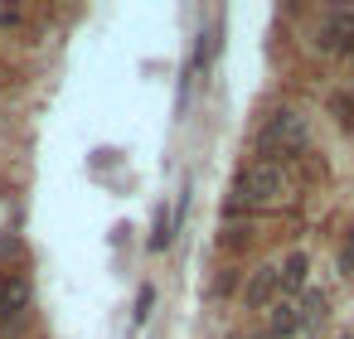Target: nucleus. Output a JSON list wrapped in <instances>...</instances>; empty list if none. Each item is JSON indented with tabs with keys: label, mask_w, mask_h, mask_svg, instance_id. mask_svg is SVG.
I'll return each instance as SVG.
<instances>
[{
	"label": "nucleus",
	"mask_w": 354,
	"mask_h": 339,
	"mask_svg": "<svg viewBox=\"0 0 354 339\" xmlns=\"http://www.w3.org/2000/svg\"><path fill=\"white\" fill-rule=\"evenodd\" d=\"M306 146H310V122L296 107H277L257 131V160H272V165L296 160Z\"/></svg>",
	"instance_id": "f257e3e1"
},
{
	"label": "nucleus",
	"mask_w": 354,
	"mask_h": 339,
	"mask_svg": "<svg viewBox=\"0 0 354 339\" xmlns=\"http://www.w3.org/2000/svg\"><path fill=\"white\" fill-rule=\"evenodd\" d=\"M281 199H286V170L272 165V160H252V165L238 170L228 204H233V209H272V204H281Z\"/></svg>",
	"instance_id": "f03ea898"
},
{
	"label": "nucleus",
	"mask_w": 354,
	"mask_h": 339,
	"mask_svg": "<svg viewBox=\"0 0 354 339\" xmlns=\"http://www.w3.org/2000/svg\"><path fill=\"white\" fill-rule=\"evenodd\" d=\"M310 49H315V54H325V59L349 54V49H354V10L330 6V10L315 20V30H310Z\"/></svg>",
	"instance_id": "7ed1b4c3"
},
{
	"label": "nucleus",
	"mask_w": 354,
	"mask_h": 339,
	"mask_svg": "<svg viewBox=\"0 0 354 339\" xmlns=\"http://www.w3.org/2000/svg\"><path fill=\"white\" fill-rule=\"evenodd\" d=\"M30 300H35V281H30V271H20V267L0 271V325L25 320Z\"/></svg>",
	"instance_id": "20e7f679"
},
{
	"label": "nucleus",
	"mask_w": 354,
	"mask_h": 339,
	"mask_svg": "<svg viewBox=\"0 0 354 339\" xmlns=\"http://www.w3.org/2000/svg\"><path fill=\"white\" fill-rule=\"evenodd\" d=\"M277 300H281V271H277V262H262V267L252 271L248 291H243V305H248V310H272Z\"/></svg>",
	"instance_id": "39448f33"
},
{
	"label": "nucleus",
	"mask_w": 354,
	"mask_h": 339,
	"mask_svg": "<svg viewBox=\"0 0 354 339\" xmlns=\"http://www.w3.org/2000/svg\"><path fill=\"white\" fill-rule=\"evenodd\" d=\"M277 271H281V300H296V296L306 291V271H310V257H306V252H291L286 262H277Z\"/></svg>",
	"instance_id": "423d86ee"
},
{
	"label": "nucleus",
	"mask_w": 354,
	"mask_h": 339,
	"mask_svg": "<svg viewBox=\"0 0 354 339\" xmlns=\"http://www.w3.org/2000/svg\"><path fill=\"white\" fill-rule=\"evenodd\" d=\"M301 329V305L296 300H277L272 305V329H267V339H286V334H296Z\"/></svg>",
	"instance_id": "0eeeda50"
},
{
	"label": "nucleus",
	"mask_w": 354,
	"mask_h": 339,
	"mask_svg": "<svg viewBox=\"0 0 354 339\" xmlns=\"http://www.w3.org/2000/svg\"><path fill=\"white\" fill-rule=\"evenodd\" d=\"M320 320H325V296L310 291V296L301 300V325H320Z\"/></svg>",
	"instance_id": "6e6552de"
},
{
	"label": "nucleus",
	"mask_w": 354,
	"mask_h": 339,
	"mask_svg": "<svg viewBox=\"0 0 354 339\" xmlns=\"http://www.w3.org/2000/svg\"><path fill=\"white\" fill-rule=\"evenodd\" d=\"M151 300H156V291H151V286H141V296H136V320H146V315H151Z\"/></svg>",
	"instance_id": "1a4fd4ad"
},
{
	"label": "nucleus",
	"mask_w": 354,
	"mask_h": 339,
	"mask_svg": "<svg viewBox=\"0 0 354 339\" xmlns=\"http://www.w3.org/2000/svg\"><path fill=\"white\" fill-rule=\"evenodd\" d=\"M339 271H344V276L354 271V228H349V242H344V252H339Z\"/></svg>",
	"instance_id": "9d476101"
},
{
	"label": "nucleus",
	"mask_w": 354,
	"mask_h": 339,
	"mask_svg": "<svg viewBox=\"0 0 354 339\" xmlns=\"http://www.w3.org/2000/svg\"><path fill=\"white\" fill-rule=\"evenodd\" d=\"M6 257H10V238H6V233H0V262H6Z\"/></svg>",
	"instance_id": "9b49d317"
}]
</instances>
